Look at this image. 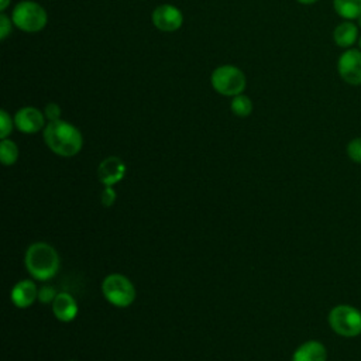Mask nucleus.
I'll return each instance as SVG.
<instances>
[{"label": "nucleus", "instance_id": "obj_1", "mask_svg": "<svg viewBox=\"0 0 361 361\" xmlns=\"http://www.w3.org/2000/svg\"><path fill=\"white\" fill-rule=\"evenodd\" d=\"M42 135L47 147L59 157H73L80 152L83 145L82 133L73 124L61 118L49 121Z\"/></svg>", "mask_w": 361, "mask_h": 361}, {"label": "nucleus", "instance_id": "obj_2", "mask_svg": "<svg viewBox=\"0 0 361 361\" xmlns=\"http://www.w3.org/2000/svg\"><path fill=\"white\" fill-rule=\"evenodd\" d=\"M24 262L28 274L37 281L52 279L61 267L58 251L48 243H32L24 255Z\"/></svg>", "mask_w": 361, "mask_h": 361}, {"label": "nucleus", "instance_id": "obj_3", "mask_svg": "<svg viewBox=\"0 0 361 361\" xmlns=\"http://www.w3.org/2000/svg\"><path fill=\"white\" fill-rule=\"evenodd\" d=\"M11 20L21 31L38 32L47 25L48 14L41 4L31 0H23L14 6Z\"/></svg>", "mask_w": 361, "mask_h": 361}, {"label": "nucleus", "instance_id": "obj_4", "mask_svg": "<svg viewBox=\"0 0 361 361\" xmlns=\"http://www.w3.org/2000/svg\"><path fill=\"white\" fill-rule=\"evenodd\" d=\"M331 330L341 337H357L361 334V310L351 305H337L327 316Z\"/></svg>", "mask_w": 361, "mask_h": 361}, {"label": "nucleus", "instance_id": "obj_5", "mask_svg": "<svg viewBox=\"0 0 361 361\" xmlns=\"http://www.w3.org/2000/svg\"><path fill=\"white\" fill-rule=\"evenodd\" d=\"M212 87L223 96H237L245 89L247 79L244 72L234 65H220L210 75Z\"/></svg>", "mask_w": 361, "mask_h": 361}, {"label": "nucleus", "instance_id": "obj_6", "mask_svg": "<svg viewBox=\"0 0 361 361\" xmlns=\"http://www.w3.org/2000/svg\"><path fill=\"white\" fill-rule=\"evenodd\" d=\"M102 293L116 307H127L135 300V288L123 274H109L102 282Z\"/></svg>", "mask_w": 361, "mask_h": 361}, {"label": "nucleus", "instance_id": "obj_7", "mask_svg": "<svg viewBox=\"0 0 361 361\" xmlns=\"http://www.w3.org/2000/svg\"><path fill=\"white\" fill-rule=\"evenodd\" d=\"M337 72L340 78L351 85L360 86L361 85V49L348 48L341 52L337 61Z\"/></svg>", "mask_w": 361, "mask_h": 361}, {"label": "nucleus", "instance_id": "obj_8", "mask_svg": "<svg viewBox=\"0 0 361 361\" xmlns=\"http://www.w3.org/2000/svg\"><path fill=\"white\" fill-rule=\"evenodd\" d=\"M152 24L155 28L164 32H172L182 27L183 16L182 11L172 4H161L158 6L151 16Z\"/></svg>", "mask_w": 361, "mask_h": 361}, {"label": "nucleus", "instance_id": "obj_9", "mask_svg": "<svg viewBox=\"0 0 361 361\" xmlns=\"http://www.w3.org/2000/svg\"><path fill=\"white\" fill-rule=\"evenodd\" d=\"M14 126L18 131L25 134H34L45 128V114L37 107H23L14 114Z\"/></svg>", "mask_w": 361, "mask_h": 361}, {"label": "nucleus", "instance_id": "obj_10", "mask_svg": "<svg viewBox=\"0 0 361 361\" xmlns=\"http://www.w3.org/2000/svg\"><path fill=\"white\" fill-rule=\"evenodd\" d=\"M126 175V164L118 157H107L97 168V178L104 186H113Z\"/></svg>", "mask_w": 361, "mask_h": 361}, {"label": "nucleus", "instance_id": "obj_11", "mask_svg": "<svg viewBox=\"0 0 361 361\" xmlns=\"http://www.w3.org/2000/svg\"><path fill=\"white\" fill-rule=\"evenodd\" d=\"M11 302L17 307H28L38 299V288L32 279L18 281L10 293Z\"/></svg>", "mask_w": 361, "mask_h": 361}, {"label": "nucleus", "instance_id": "obj_12", "mask_svg": "<svg viewBox=\"0 0 361 361\" xmlns=\"http://www.w3.org/2000/svg\"><path fill=\"white\" fill-rule=\"evenodd\" d=\"M52 313L59 322H72L78 314V303L68 292H59L52 302Z\"/></svg>", "mask_w": 361, "mask_h": 361}, {"label": "nucleus", "instance_id": "obj_13", "mask_svg": "<svg viewBox=\"0 0 361 361\" xmlns=\"http://www.w3.org/2000/svg\"><path fill=\"white\" fill-rule=\"evenodd\" d=\"M327 350L323 343L317 340H307L302 343L292 354V361H326Z\"/></svg>", "mask_w": 361, "mask_h": 361}, {"label": "nucleus", "instance_id": "obj_14", "mask_svg": "<svg viewBox=\"0 0 361 361\" xmlns=\"http://www.w3.org/2000/svg\"><path fill=\"white\" fill-rule=\"evenodd\" d=\"M358 25L351 20H344L343 23L337 24L333 30V41L337 47L348 49L353 48L355 42H358Z\"/></svg>", "mask_w": 361, "mask_h": 361}, {"label": "nucleus", "instance_id": "obj_15", "mask_svg": "<svg viewBox=\"0 0 361 361\" xmlns=\"http://www.w3.org/2000/svg\"><path fill=\"white\" fill-rule=\"evenodd\" d=\"M334 11L344 20H357L361 16V0H333Z\"/></svg>", "mask_w": 361, "mask_h": 361}, {"label": "nucleus", "instance_id": "obj_16", "mask_svg": "<svg viewBox=\"0 0 361 361\" xmlns=\"http://www.w3.org/2000/svg\"><path fill=\"white\" fill-rule=\"evenodd\" d=\"M0 159L1 164L6 166L14 165L16 161L18 159V147L14 141L4 138L0 142Z\"/></svg>", "mask_w": 361, "mask_h": 361}, {"label": "nucleus", "instance_id": "obj_17", "mask_svg": "<svg viewBox=\"0 0 361 361\" xmlns=\"http://www.w3.org/2000/svg\"><path fill=\"white\" fill-rule=\"evenodd\" d=\"M230 109H231L233 114H235L238 117H247L252 111V102L248 96L241 93V94H237L231 99Z\"/></svg>", "mask_w": 361, "mask_h": 361}, {"label": "nucleus", "instance_id": "obj_18", "mask_svg": "<svg viewBox=\"0 0 361 361\" xmlns=\"http://www.w3.org/2000/svg\"><path fill=\"white\" fill-rule=\"evenodd\" d=\"M347 155L353 162L361 164V137L350 140L347 144Z\"/></svg>", "mask_w": 361, "mask_h": 361}, {"label": "nucleus", "instance_id": "obj_19", "mask_svg": "<svg viewBox=\"0 0 361 361\" xmlns=\"http://www.w3.org/2000/svg\"><path fill=\"white\" fill-rule=\"evenodd\" d=\"M13 126H14V118H11L6 110H1L0 111V138L1 140L10 135V133L13 131Z\"/></svg>", "mask_w": 361, "mask_h": 361}, {"label": "nucleus", "instance_id": "obj_20", "mask_svg": "<svg viewBox=\"0 0 361 361\" xmlns=\"http://www.w3.org/2000/svg\"><path fill=\"white\" fill-rule=\"evenodd\" d=\"M56 295H58V292H56L55 288L51 286V285H45V286H42V288L38 289V300H39L41 303H45V305H47V303H51V305H52V302L55 300Z\"/></svg>", "mask_w": 361, "mask_h": 361}, {"label": "nucleus", "instance_id": "obj_21", "mask_svg": "<svg viewBox=\"0 0 361 361\" xmlns=\"http://www.w3.org/2000/svg\"><path fill=\"white\" fill-rule=\"evenodd\" d=\"M116 190L113 189V186H104L102 195H100V202L103 206L110 207L113 206V203L116 202Z\"/></svg>", "mask_w": 361, "mask_h": 361}, {"label": "nucleus", "instance_id": "obj_22", "mask_svg": "<svg viewBox=\"0 0 361 361\" xmlns=\"http://www.w3.org/2000/svg\"><path fill=\"white\" fill-rule=\"evenodd\" d=\"M44 114L45 117L49 120V121H55V120H59L61 118V107L59 104L54 103V102H49L45 109H44Z\"/></svg>", "mask_w": 361, "mask_h": 361}, {"label": "nucleus", "instance_id": "obj_23", "mask_svg": "<svg viewBox=\"0 0 361 361\" xmlns=\"http://www.w3.org/2000/svg\"><path fill=\"white\" fill-rule=\"evenodd\" d=\"M11 23L13 20L8 18L4 13L0 14V39H6L11 34Z\"/></svg>", "mask_w": 361, "mask_h": 361}, {"label": "nucleus", "instance_id": "obj_24", "mask_svg": "<svg viewBox=\"0 0 361 361\" xmlns=\"http://www.w3.org/2000/svg\"><path fill=\"white\" fill-rule=\"evenodd\" d=\"M10 1H11V0H0V10L4 11V10L8 7Z\"/></svg>", "mask_w": 361, "mask_h": 361}, {"label": "nucleus", "instance_id": "obj_25", "mask_svg": "<svg viewBox=\"0 0 361 361\" xmlns=\"http://www.w3.org/2000/svg\"><path fill=\"white\" fill-rule=\"evenodd\" d=\"M298 1H299L300 4H306V6H307V4H314V3L319 1V0H298Z\"/></svg>", "mask_w": 361, "mask_h": 361}, {"label": "nucleus", "instance_id": "obj_26", "mask_svg": "<svg viewBox=\"0 0 361 361\" xmlns=\"http://www.w3.org/2000/svg\"><path fill=\"white\" fill-rule=\"evenodd\" d=\"M357 21H358V24H357V25H358V27H361V16L357 18Z\"/></svg>", "mask_w": 361, "mask_h": 361}, {"label": "nucleus", "instance_id": "obj_27", "mask_svg": "<svg viewBox=\"0 0 361 361\" xmlns=\"http://www.w3.org/2000/svg\"><path fill=\"white\" fill-rule=\"evenodd\" d=\"M358 47H360V49H361V35H360V38H358Z\"/></svg>", "mask_w": 361, "mask_h": 361}, {"label": "nucleus", "instance_id": "obj_28", "mask_svg": "<svg viewBox=\"0 0 361 361\" xmlns=\"http://www.w3.org/2000/svg\"><path fill=\"white\" fill-rule=\"evenodd\" d=\"M71 361H75V360H71Z\"/></svg>", "mask_w": 361, "mask_h": 361}]
</instances>
